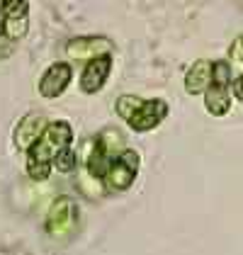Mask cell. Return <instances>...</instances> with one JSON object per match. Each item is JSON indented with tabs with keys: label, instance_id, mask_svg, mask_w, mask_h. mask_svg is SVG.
Returning a JSON list of instances; mask_svg holds the SVG:
<instances>
[{
	"label": "cell",
	"instance_id": "obj_1",
	"mask_svg": "<svg viewBox=\"0 0 243 255\" xmlns=\"http://www.w3.org/2000/svg\"><path fill=\"white\" fill-rule=\"evenodd\" d=\"M71 143H73V127L66 119L49 122L41 138L27 151V175L37 182L46 180L51 175V165L56 163L59 153L71 148Z\"/></svg>",
	"mask_w": 243,
	"mask_h": 255
},
{
	"label": "cell",
	"instance_id": "obj_2",
	"mask_svg": "<svg viewBox=\"0 0 243 255\" xmlns=\"http://www.w3.org/2000/svg\"><path fill=\"white\" fill-rule=\"evenodd\" d=\"M124 151H126V146H124V136L120 131L117 129H102L100 134L95 136V141H93V151H90L88 163H85L88 175L102 182L105 175H107V170H110V165Z\"/></svg>",
	"mask_w": 243,
	"mask_h": 255
},
{
	"label": "cell",
	"instance_id": "obj_3",
	"mask_svg": "<svg viewBox=\"0 0 243 255\" xmlns=\"http://www.w3.org/2000/svg\"><path fill=\"white\" fill-rule=\"evenodd\" d=\"M44 226L51 238H68L78 226V204L71 197H56L46 212Z\"/></svg>",
	"mask_w": 243,
	"mask_h": 255
},
{
	"label": "cell",
	"instance_id": "obj_4",
	"mask_svg": "<svg viewBox=\"0 0 243 255\" xmlns=\"http://www.w3.org/2000/svg\"><path fill=\"white\" fill-rule=\"evenodd\" d=\"M139 165H141L139 153L131 151V148H126V151L110 165V170H107V175L102 180V185L110 187V190H117V192L129 190V187L134 185L136 175H139Z\"/></svg>",
	"mask_w": 243,
	"mask_h": 255
},
{
	"label": "cell",
	"instance_id": "obj_5",
	"mask_svg": "<svg viewBox=\"0 0 243 255\" xmlns=\"http://www.w3.org/2000/svg\"><path fill=\"white\" fill-rule=\"evenodd\" d=\"M115 44L107 37H76L66 44V54L73 61H95L100 56H112Z\"/></svg>",
	"mask_w": 243,
	"mask_h": 255
},
{
	"label": "cell",
	"instance_id": "obj_6",
	"mask_svg": "<svg viewBox=\"0 0 243 255\" xmlns=\"http://www.w3.org/2000/svg\"><path fill=\"white\" fill-rule=\"evenodd\" d=\"M46 127H49V122H46V117H44L41 112H29V115H24V117L17 122L15 134H12L15 148H20V151L27 153V151L41 138V134L46 131Z\"/></svg>",
	"mask_w": 243,
	"mask_h": 255
},
{
	"label": "cell",
	"instance_id": "obj_7",
	"mask_svg": "<svg viewBox=\"0 0 243 255\" xmlns=\"http://www.w3.org/2000/svg\"><path fill=\"white\" fill-rule=\"evenodd\" d=\"M73 78V68H71V63H66V61H56V63H51L46 71H44V76L39 78V95L41 98H59L63 95V90L68 88V83Z\"/></svg>",
	"mask_w": 243,
	"mask_h": 255
},
{
	"label": "cell",
	"instance_id": "obj_8",
	"mask_svg": "<svg viewBox=\"0 0 243 255\" xmlns=\"http://www.w3.org/2000/svg\"><path fill=\"white\" fill-rule=\"evenodd\" d=\"M168 117V105L163 102V100H143L141 107L129 117V127L134 129V131H139V134H143V131H151V129H156L158 124H161L163 119Z\"/></svg>",
	"mask_w": 243,
	"mask_h": 255
},
{
	"label": "cell",
	"instance_id": "obj_9",
	"mask_svg": "<svg viewBox=\"0 0 243 255\" xmlns=\"http://www.w3.org/2000/svg\"><path fill=\"white\" fill-rule=\"evenodd\" d=\"M2 12H5V37L12 41L22 39L27 34V27H29V2L24 0H7L0 5Z\"/></svg>",
	"mask_w": 243,
	"mask_h": 255
},
{
	"label": "cell",
	"instance_id": "obj_10",
	"mask_svg": "<svg viewBox=\"0 0 243 255\" xmlns=\"http://www.w3.org/2000/svg\"><path fill=\"white\" fill-rule=\"evenodd\" d=\"M110 73H112V56H100V59L85 63V68L81 73V90L85 95L100 93L102 85L110 78Z\"/></svg>",
	"mask_w": 243,
	"mask_h": 255
},
{
	"label": "cell",
	"instance_id": "obj_11",
	"mask_svg": "<svg viewBox=\"0 0 243 255\" xmlns=\"http://www.w3.org/2000/svg\"><path fill=\"white\" fill-rule=\"evenodd\" d=\"M212 73H214V61H195L190 66V71L185 73V93L187 95H204L212 88Z\"/></svg>",
	"mask_w": 243,
	"mask_h": 255
},
{
	"label": "cell",
	"instance_id": "obj_12",
	"mask_svg": "<svg viewBox=\"0 0 243 255\" xmlns=\"http://www.w3.org/2000/svg\"><path fill=\"white\" fill-rule=\"evenodd\" d=\"M204 107H207V112L214 115V117L229 115V112H231V93H229V88L212 85V88L204 93Z\"/></svg>",
	"mask_w": 243,
	"mask_h": 255
},
{
	"label": "cell",
	"instance_id": "obj_13",
	"mask_svg": "<svg viewBox=\"0 0 243 255\" xmlns=\"http://www.w3.org/2000/svg\"><path fill=\"white\" fill-rule=\"evenodd\" d=\"M212 85H217V88H229L231 85V63L229 61H214Z\"/></svg>",
	"mask_w": 243,
	"mask_h": 255
},
{
	"label": "cell",
	"instance_id": "obj_14",
	"mask_svg": "<svg viewBox=\"0 0 243 255\" xmlns=\"http://www.w3.org/2000/svg\"><path fill=\"white\" fill-rule=\"evenodd\" d=\"M141 98H136V95H122L120 100H117V115H120L122 119H126L129 122V117L141 107Z\"/></svg>",
	"mask_w": 243,
	"mask_h": 255
},
{
	"label": "cell",
	"instance_id": "obj_15",
	"mask_svg": "<svg viewBox=\"0 0 243 255\" xmlns=\"http://www.w3.org/2000/svg\"><path fill=\"white\" fill-rule=\"evenodd\" d=\"M54 165H56V170H61V173H71V170L76 168V153H73V148L61 151Z\"/></svg>",
	"mask_w": 243,
	"mask_h": 255
},
{
	"label": "cell",
	"instance_id": "obj_16",
	"mask_svg": "<svg viewBox=\"0 0 243 255\" xmlns=\"http://www.w3.org/2000/svg\"><path fill=\"white\" fill-rule=\"evenodd\" d=\"M12 51H15V41L7 39V37L2 34V37H0V59H7Z\"/></svg>",
	"mask_w": 243,
	"mask_h": 255
},
{
	"label": "cell",
	"instance_id": "obj_17",
	"mask_svg": "<svg viewBox=\"0 0 243 255\" xmlns=\"http://www.w3.org/2000/svg\"><path fill=\"white\" fill-rule=\"evenodd\" d=\"M231 90H234V95H236V98L243 102V73L236 80H234V83H231Z\"/></svg>",
	"mask_w": 243,
	"mask_h": 255
},
{
	"label": "cell",
	"instance_id": "obj_18",
	"mask_svg": "<svg viewBox=\"0 0 243 255\" xmlns=\"http://www.w3.org/2000/svg\"><path fill=\"white\" fill-rule=\"evenodd\" d=\"M5 34V12H2V7H0V37Z\"/></svg>",
	"mask_w": 243,
	"mask_h": 255
},
{
	"label": "cell",
	"instance_id": "obj_19",
	"mask_svg": "<svg viewBox=\"0 0 243 255\" xmlns=\"http://www.w3.org/2000/svg\"><path fill=\"white\" fill-rule=\"evenodd\" d=\"M236 41H239V46H241V49H243V34H241V37H239V39H236Z\"/></svg>",
	"mask_w": 243,
	"mask_h": 255
}]
</instances>
